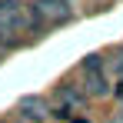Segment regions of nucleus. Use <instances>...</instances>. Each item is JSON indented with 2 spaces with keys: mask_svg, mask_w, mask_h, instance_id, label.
Instances as JSON below:
<instances>
[{
  "mask_svg": "<svg viewBox=\"0 0 123 123\" xmlns=\"http://www.w3.org/2000/svg\"><path fill=\"white\" fill-rule=\"evenodd\" d=\"M27 30V7L17 0H0V40H10Z\"/></svg>",
  "mask_w": 123,
  "mask_h": 123,
  "instance_id": "obj_2",
  "label": "nucleus"
},
{
  "mask_svg": "<svg viewBox=\"0 0 123 123\" xmlns=\"http://www.w3.org/2000/svg\"><path fill=\"white\" fill-rule=\"evenodd\" d=\"M83 100H86V93L77 90L73 83H60V86H57V103H60L57 110H63V113H77L83 106Z\"/></svg>",
  "mask_w": 123,
  "mask_h": 123,
  "instance_id": "obj_4",
  "label": "nucleus"
},
{
  "mask_svg": "<svg viewBox=\"0 0 123 123\" xmlns=\"http://www.w3.org/2000/svg\"><path fill=\"white\" fill-rule=\"evenodd\" d=\"M80 73H83V83H86L90 97H106L110 93V73H106V60L103 57H97V53L83 57Z\"/></svg>",
  "mask_w": 123,
  "mask_h": 123,
  "instance_id": "obj_1",
  "label": "nucleus"
},
{
  "mask_svg": "<svg viewBox=\"0 0 123 123\" xmlns=\"http://www.w3.org/2000/svg\"><path fill=\"white\" fill-rule=\"evenodd\" d=\"M17 110H20L23 123H47V117H50V106H47L43 97H23Z\"/></svg>",
  "mask_w": 123,
  "mask_h": 123,
  "instance_id": "obj_3",
  "label": "nucleus"
},
{
  "mask_svg": "<svg viewBox=\"0 0 123 123\" xmlns=\"http://www.w3.org/2000/svg\"><path fill=\"white\" fill-rule=\"evenodd\" d=\"M113 93H117V100H123V80L117 83V90H113Z\"/></svg>",
  "mask_w": 123,
  "mask_h": 123,
  "instance_id": "obj_5",
  "label": "nucleus"
}]
</instances>
